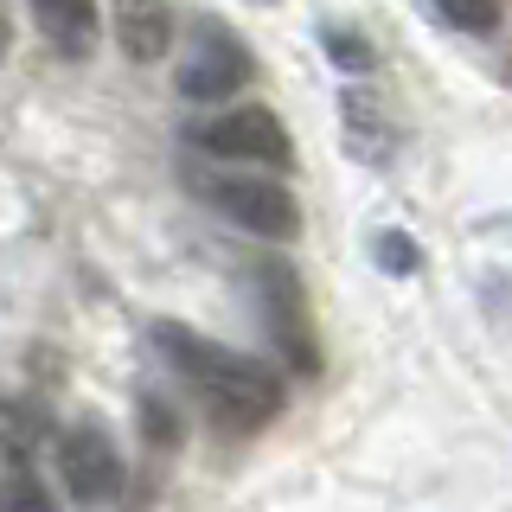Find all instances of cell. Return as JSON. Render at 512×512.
I'll use <instances>...</instances> for the list:
<instances>
[{
  "instance_id": "1",
  "label": "cell",
  "mask_w": 512,
  "mask_h": 512,
  "mask_svg": "<svg viewBox=\"0 0 512 512\" xmlns=\"http://www.w3.org/2000/svg\"><path fill=\"white\" fill-rule=\"evenodd\" d=\"M148 346L167 372H180L192 384V397L205 404L212 429H224V436H256V429H269L282 416V397H288L282 378L263 359H250V352L218 346L205 333L180 327V320H154Z\"/></svg>"
},
{
  "instance_id": "2",
  "label": "cell",
  "mask_w": 512,
  "mask_h": 512,
  "mask_svg": "<svg viewBox=\"0 0 512 512\" xmlns=\"http://www.w3.org/2000/svg\"><path fill=\"white\" fill-rule=\"evenodd\" d=\"M180 180H186L192 199H205L218 218H231L237 231L263 237V244L301 237V205L282 180H263V173H218V167H199V160H186Z\"/></svg>"
},
{
  "instance_id": "3",
  "label": "cell",
  "mask_w": 512,
  "mask_h": 512,
  "mask_svg": "<svg viewBox=\"0 0 512 512\" xmlns=\"http://www.w3.org/2000/svg\"><path fill=\"white\" fill-rule=\"evenodd\" d=\"M180 141L192 154H212V160H231V167H269V173H288L295 167V141L276 109L263 103H237L224 116H199L180 128Z\"/></svg>"
},
{
  "instance_id": "4",
  "label": "cell",
  "mask_w": 512,
  "mask_h": 512,
  "mask_svg": "<svg viewBox=\"0 0 512 512\" xmlns=\"http://www.w3.org/2000/svg\"><path fill=\"white\" fill-rule=\"evenodd\" d=\"M256 77V64H250V45L237 39L224 20H212V13H199L192 20V52L186 64L173 71V84H180L186 103H224V96H237Z\"/></svg>"
},
{
  "instance_id": "5",
  "label": "cell",
  "mask_w": 512,
  "mask_h": 512,
  "mask_svg": "<svg viewBox=\"0 0 512 512\" xmlns=\"http://www.w3.org/2000/svg\"><path fill=\"white\" fill-rule=\"evenodd\" d=\"M256 308H263V320H269L276 352L295 365L301 378H314L320 372V340L308 327V288H301L295 263H282V256H263V263H256Z\"/></svg>"
},
{
  "instance_id": "6",
  "label": "cell",
  "mask_w": 512,
  "mask_h": 512,
  "mask_svg": "<svg viewBox=\"0 0 512 512\" xmlns=\"http://www.w3.org/2000/svg\"><path fill=\"white\" fill-rule=\"evenodd\" d=\"M58 474L77 506H116L122 500V455L103 423H71L58 436Z\"/></svg>"
},
{
  "instance_id": "7",
  "label": "cell",
  "mask_w": 512,
  "mask_h": 512,
  "mask_svg": "<svg viewBox=\"0 0 512 512\" xmlns=\"http://www.w3.org/2000/svg\"><path fill=\"white\" fill-rule=\"evenodd\" d=\"M109 32H116L122 58L154 64L173 45V7L167 0H109Z\"/></svg>"
},
{
  "instance_id": "8",
  "label": "cell",
  "mask_w": 512,
  "mask_h": 512,
  "mask_svg": "<svg viewBox=\"0 0 512 512\" xmlns=\"http://www.w3.org/2000/svg\"><path fill=\"white\" fill-rule=\"evenodd\" d=\"M32 26H39V39L52 45L58 58H90L96 52V32H103V20H96V0H26Z\"/></svg>"
},
{
  "instance_id": "9",
  "label": "cell",
  "mask_w": 512,
  "mask_h": 512,
  "mask_svg": "<svg viewBox=\"0 0 512 512\" xmlns=\"http://www.w3.org/2000/svg\"><path fill=\"white\" fill-rule=\"evenodd\" d=\"M340 116H346V148H352V160H372V167H384V160L397 154V122H391V109H384V96L352 90L346 103H340Z\"/></svg>"
},
{
  "instance_id": "10",
  "label": "cell",
  "mask_w": 512,
  "mask_h": 512,
  "mask_svg": "<svg viewBox=\"0 0 512 512\" xmlns=\"http://www.w3.org/2000/svg\"><path fill=\"white\" fill-rule=\"evenodd\" d=\"M141 416V442H148V455H173L180 448V436H186V423H180V410L167 404V397H154V391H141V404H135Z\"/></svg>"
},
{
  "instance_id": "11",
  "label": "cell",
  "mask_w": 512,
  "mask_h": 512,
  "mask_svg": "<svg viewBox=\"0 0 512 512\" xmlns=\"http://www.w3.org/2000/svg\"><path fill=\"white\" fill-rule=\"evenodd\" d=\"M7 512H58L52 487L32 474V461H26V455H7Z\"/></svg>"
},
{
  "instance_id": "12",
  "label": "cell",
  "mask_w": 512,
  "mask_h": 512,
  "mask_svg": "<svg viewBox=\"0 0 512 512\" xmlns=\"http://www.w3.org/2000/svg\"><path fill=\"white\" fill-rule=\"evenodd\" d=\"M436 7L442 26L468 32V39H487V32H500V0H429Z\"/></svg>"
},
{
  "instance_id": "13",
  "label": "cell",
  "mask_w": 512,
  "mask_h": 512,
  "mask_svg": "<svg viewBox=\"0 0 512 512\" xmlns=\"http://www.w3.org/2000/svg\"><path fill=\"white\" fill-rule=\"evenodd\" d=\"M320 45H327V58L340 64L346 77H365L378 64V52H372V39L365 32H346V26H320Z\"/></svg>"
},
{
  "instance_id": "14",
  "label": "cell",
  "mask_w": 512,
  "mask_h": 512,
  "mask_svg": "<svg viewBox=\"0 0 512 512\" xmlns=\"http://www.w3.org/2000/svg\"><path fill=\"white\" fill-rule=\"evenodd\" d=\"M372 256H378L384 276H416V269H423V250H416V237H404V231H378Z\"/></svg>"
},
{
  "instance_id": "15",
  "label": "cell",
  "mask_w": 512,
  "mask_h": 512,
  "mask_svg": "<svg viewBox=\"0 0 512 512\" xmlns=\"http://www.w3.org/2000/svg\"><path fill=\"white\" fill-rule=\"evenodd\" d=\"M256 7H276V0H256Z\"/></svg>"
}]
</instances>
